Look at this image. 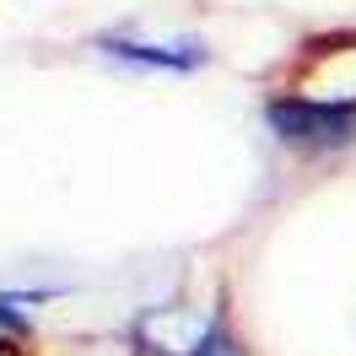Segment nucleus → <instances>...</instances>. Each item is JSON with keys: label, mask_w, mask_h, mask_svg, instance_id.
Instances as JSON below:
<instances>
[{"label": "nucleus", "mask_w": 356, "mask_h": 356, "mask_svg": "<svg viewBox=\"0 0 356 356\" xmlns=\"http://www.w3.org/2000/svg\"><path fill=\"white\" fill-rule=\"evenodd\" d=\"M270 130L291 146H346L356 135V103H318V97H275L265 108Z\"/></svg>", "instance_id": "f257e3e1"}, {"label": "nucleus", "mask_w": 356, "mask_h": 356, "mask_svg": "<svg viewBox=\"0 0 356 356\" xmlns=\"http://www.w3.org/2000/svg\"><path fill=\"white\" fill-rule=\"evenodd\" d=\"M108 54H119V60H140V65H162V70H195L205 60L200 49L195 54H168V49H146V44H124V38H108Z\"/></svg>", "instance_id": "f03ea898"}, {"label": "nucleus", "mask_w": 356, "mask_h": 356, "mask_svg": "<svg viewBox=\"0 0 356 356\" xmlns=\"http://www.w3.org/2000/svg\"><path fill=\"white\" fill-rule=\"evenodd\" d=\"M189 356H243V351H238V340L227 334V324H211V330L200 334V346H195Z\"/></svg>", "instance_id": "7ed1b4c3"}]
</instances>
